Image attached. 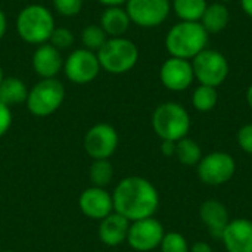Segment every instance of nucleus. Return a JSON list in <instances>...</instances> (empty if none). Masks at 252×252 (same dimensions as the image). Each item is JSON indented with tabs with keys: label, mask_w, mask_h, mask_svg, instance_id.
<instances>
[{
	"label": "nucleus",
	"mask_w": 252,
	"mask_h": 252,
	"mask_svg": "<svg viewBox=\"0 0 252 252\" xmlns=\"http://www.w3.org/2000/svg\"><path fill=\"white\" fill-rule=\"evenodd\" d=\"M199 22L208 34H219L227 28L230 22V10L227 4L221 1L211 3L207 6Z\"/></svg>",
	"instance_id": "20"
},
{
	"label": "nucleus",
	"mask_w": 252,
	"mask_h": 252,
	"mask_svg": "<svg viewBox=\"0 0 252 252\" xmlns=\"http://www.w3.org/2000/svg\"><path fill=\"white\" fill-rule=\"evenodd\" d=\"M128 229H130V221L114 211L112 214L100 220L99 239L102 244L108 247H118L127 242Z\"/></svg>",
	"instance_id": "18"
},
{
	"label": "nucleus",
	"mask_w": 252,
	"mask_h": 252,
	"mask_svg": "<svg viewBox=\"0 0 252 252\" xmlns=\"http://www.w3.org/2000/svg\"><path fill=\"white\" fill-rule=\"evenodd\" d=\"M223 252H226V251H223Z\"/></svg>",
	"instance_id": "41"
},
{
	"label": "nucleus",
	"mask_w": 252,
	"mask_h": 252,
	"mask_svg": "<svg viewBox=\"0 0 252 252\" xmlns=\"http://www.w3.org/2000/svg\"><path fill=\"white\" fill-rule=\"evenodd\" d=\"M3 78H4V75H3V69H1V65H0V84L3 81Z\"/></svg>",
	"instance_id": "38"
},
{
	"label": "nucleus",
	"mask_w": 252,
	"mask_h": 252,
	"mask_svg": "<svg viewBox=\"0 0 252 252\" xmlns=\"http://www.w3.org/2000/svg\"><path fill=\"white\" fill-rule=\"evenodd\" d=\"M103 6H123L127 3V0H97Z\"/></svg>",
	"instance_id": "36"
},
{
	"label": "nucleus",
	"mask_w": 252,
	"mask_h": 252,
	"mask_svg": "<svg viewBox=\"0 0 252 252\" xmlns=\"http://www.w3.org/2000/svg\"><path fill=\"white\" fill-rule=\"evenodd\" d=\"M241 7L250 18H252V0H241Z\"/></svg>",
	"instance_id": "35"
},
{
	"label": "nucleus",
	"mask_w": 252,
	"mask_h": 252,
	"mask_svg": "<svg viewBox=\"0 0 252 252\" xmlns=\"http://www.w3.org/2000/svg\"><path fill=\"white\" fill-rule=\"evenodd\" d=\"M65 99V87L58 78H41L27 96V108L34 117H49L55 114Z\"/></svg>",
	"instance_id": "6"
},
{
	"label": "nucleus",
	"mask_w": 252,
	"mask_h": 252,
	"mask_svg": "<svg viewBox=\"0 0 252 252\" xmlns=\"http://www.w3.org/2000/svg\"><path fill=\"white\" fill-rule=\"evenodd\" d=\"M208 41L210 34L201 22L180 21L168 30L164 44L170 56L192 61L196 55L207 49Z\"/></svg>",
	"instance_id": "2"
},
{
	"label": "nucleus",
	"mask_w": 252,
	"mask_h": 252,
	"mask_svg": "<svg viewBox=\"0 0 252 252\" xmlns=\"http://www.w3.org/2000/svg\"><path fill=\"white\" fill-rule=\"evenodd\" d=\"M221 3H224V4H227V3H230V1H233V0H220Z\"/></svg>",
	"instance_id": "39"
},
{
	"label": "nucleus",
	"mask_w": 252,
	"mask_h": 252,
	"mask_svg": "<svg viewBox=\"0 0 252 252\" xmlns=\"http://www.w3.org/2000/svg\"><path fill=\"white\" fill-rule=\"evenodd\" d=\"M3 252H15V251H3Z\"/></svg>",
	"instance_id": "40"
},
{
	"label": "nucleus",
	"mask_w": 252,
	"mask_h": 252,
	"mask_svg": "<svg viewBox=\"0 0 252 252\" xmlns=\"http://www.w3.org/2000/svg\"><path fill=\"white\" fill-rule=\"evenodd\" d=\"M236 173L235 158L223 151H214L202 157L196 165L198 179L207 186L227 185Z\"/></svg>",
	"instance_id": "8"
},
{
	"label": "nucleus",
	"mask_w": 252,
	"mask_h": 252,
	"mask_svg": "<svg viewBox=\"0 0 252 252\" xmlns=\"http://www.w3.org/2000/svg\"><path fill=\"white\" fill-rule=\"evenodd\" d=\"M226 252H252V221L250 219H232L221 233Z\"/></svg>",
	"instance_id": "15"
},
{
	"label": "nucleus",
	"mask_w": 252,
	"mask_h": 252,
	"mask_svg": "<svg viewBox=\"0 0 252 252\" xmlns=\"http://www.w3.org/2000/svg\"><path fill=\"white\" fill-rule=\"evenodd\" d=\"M114 211L130 223L154 217L159 208V193L145 177L130 176L123 179L112 193Z\"/></svg>",
	"instance_id": "1"
},
{
	"label": "nucleus",
	"mask_w": 252,
	"mask_h": 252,
	"mask_svg": "<svg viewBox=\"0 0 252 252\" xmlns=\"http://www.w3.org/2000/svg\"><path fill=\"white\" fill-rule=\"evenodd\" d=\"M161 154L164 157H174L176 155V142L171 140H161Z\"/></svg>",
	"instance_id": "32"
},
{
	"label": "nucleus",
	"mask_w": 252,
	"mask_h": 252,
	"mask_svg": "<svg viewBox=\"0 0 252 252\" xmlns=\"http://www.w3.org/2000/svg\"><path fill=\"white\" fill-rule=\"evenodd\" d=\"M126 10L131 24L142 28H155L170 16L171 0H127Z\"/></svg>",
	"instance_id": "9"
},
{
	"label": "nucleus",
	"mask_w": 252,
	"mask_h": 252,
	"mask_svg": "<svg viewBox=\"0 0 252 252\" xmlns=\"http://www.w3.org/2000/svg\"><path fill=\"white\" fill-rule=\"evenodd\" d=\"M12 126V111L9 106L0 102V137L7 133Z\"/></svg>",
	"instance_id": "31"
},
{
	"label": "nucleus",
	"mask_w": 252,
	"mask_h": 252,
	"mask_svg": "<svg viewBox=\"0 0 252 252\" xmlns=\"http://www.w3.org/2000/svg\"><path fill=\"white\" fill-rule=\"evenodd\" d=\"M100 68L109 74L121 75L131 71L139 61L136 43L127 37H109L97 50Z\"/></svg>",
	"instance_id": "5"
},
{
	"label": "nucleus",
	"mask_w": 252,
	"mask_h": 252,
	"mask_svg": "<svg viewBox=\"0 0 252 252\" xmlns=\"http://www.w3.org/2000/svg\"><path fill=\"white\" fill-rule=\"evenodd\" d=\"M49 43L62 52L65 49H69L74 44V34L66 27H55V30L49 38Z\"/></svg>",
	"instance_id": "28"
},
{
	"label": "nucleus",
	"mask_w": 252,
	"mask_h": 252,
	"mask_svg": "<svg viewBox=\"0 0 252 252\" xmlns=\"http://www.w3.org/2000/svg\"><path fill=\"white\" fill-rule=\"evenodd\" d=\"M199 219L208 229L210 235L217 239L221 238L223 230L232 220L227 207L219 199L204 201L199 207Z\"/></svg>",
	"instance_id": "17"
},
{
	"label": "nucleus",
	"mask_w": 252,
	"mask_h": 252,
	"mask_svg": "<svg viewBox=\"0 0 252 252\" xmlns=\"http://www.w3.org/2000/svg\"><path fill=\"white\" fill-rule=\"evenodd\" d=\"M109 37L106 35V32L103 31V28L99 24H90L86 25L81 30V43L83 47L87 50H92L94 53H97V50L105 44V41Z\"/></svg>",
	"instance_id": "26"
},
{
	"label": "nucleus",
	"mask_w": 252,
	"mask_h": 252,
	"mask_svg": "<svg viewBox=\"0 0 252 252\" xmlns=\"http://www.w3.org/2000/svg\"><path fill=\"white\" fill-rule=\"evenodd\" d=\"M120 143V136L117 130L106 123L94 124L89 128L84 136V149L93 159H108L111 158Z\"/></svg>",
	"instance_id": "12"
},
{
	"label": "nucleus",
	"mask_w": 252,
	"mask_h": 252,
	"mask_svg": "<svg viewBox=\"0 0 252 252\" xmlns=\"http://www.w3.org/2000/svg\"><path fill=\"white\" fill-rule=\"evenodd\" d=\"M219 103L217 87L199 84L192 93V105L198 112H210Z\"/></svg>",
	"instance_id": "24"
},
{
	"label": "nucleus",
	"mask_w": 252,
	"mask_h": 252,
	"mask_svg": "<svg viewBox=\"0 0 252 252\" xmlns=\"http://www.w3.org/2000/svg\"><path fill=\"white\" fill-rule=\"evenodd\" d=\"M159 81L170 92L188 90L195 81L192 62L188 59L170 56L162 62L159 68Z\"/></svg>",
	"instance_id": "13"
},
{
	"label": "nucleus",
	"mask_w": 252,
	"mask_h": 252,
	"mask_svg": "<svg viewBox=\"0 0 252 252\" xmlns=\"http://www.w3.org/2000/svg\"><path fill=\"white\" fill-rule=\"evenodd\" d=\"M165 235L162 223L155 217H148L130 223L127 244L137 252H149L159 248Z\"/></svg>",
	"instance_id": "11"
},
{
	"label": "nucleus",
	"mask_w": 252,
	"mask_h": 252,
	"mask_svg": "<svg viewBox=\"0 0 252 252\" xmlns=\"http://www.w3.org/2000/svg\"><path fill=\"white\" fill-rule=\"evenodd\" d=\"M238 146L248 155H252V123L244 124L236 134Z\"/></svg>",
	"instance_id": "30"
},
{
	"label": "nucleus",
	"mask_w": 252,
	"mask_h": 252,
	"mask_svg": "<svg viewBox=\"0 0 252 252\" xmlns=\"http://www.w3.org/2000/svg\"><path fill=\"white\" fill-rule=\"evenodd\" d=\"M31 65L40 78H56V75L63 69V58L61 50L53 47L50 43H44L37 46L34 50Z\"/></svg>",
	"instance_id": "16"
},
{
	"label": "nucleus",
	"mask_w": 252,
	"mask_h": 252,
	"mask_svg": "<svg viewBox=\"0 0 252 252\" xmlns=\"http://www.w3.org/2000/svg\"><path fill=\"white\" fill-rule=\"evenodd\" d=\"M90 182L96 188H106L114 179V167L109 159H93V164L89 171Z\"/></svg>",
	"instance_id": "25"
},
{
	"label": "nucleus",
	"mask_w": 252,
	"mask_h": 252,
	"mask_svg": "<svg viewBox=\"0 0 252 252\" xmlns=\"http://www.w3.org/2000/svg\"><path fill=\"white\" fill-rule=\"evenodd\" d=\"M189 252H214V251H213V248H211V245H210L208 242H205V241H198V242H195V244H192V245H190Z\"/></svg>",
	"instance_id": "33"
},
{
	"label": "nucleus",
	"mask_w": 252,
	"mask_h": 252,
	"mask_svg": "<svg viewBox=\"0 0 252 252\" xmlns=\"http://www.w3.org/2000/svg\"><path fill=\"white\" fill-rule=\"evenodd\" d=\"M195 80L199 84L220 87L230 74V65L227 58L214 49H205L196 55L192 61Z\"/></svg>",
	"instance_id": "7"
},
{
	"label": "nucleus",
	"mask_w": 252,
	"mask_h": 252,
	"mask_svg": "<svg viewBox=\"0 0 252 252\" xmlns=\"http://www.w3.org/2000/svg\"><path fill=\"white\" fill-rule=\"evenodd\" d=\"M189 248L188 239L179 232H165L159 245L161 252H189Z\"/></svg>",
	"instance_id": "27"
},
{
	"label": "nucleus",
	"mask_w": 252,
	"mask_h": 252,
	"mask_svg": "<svg viewBox=\"0 0 252 252\" xmlns=\"http://www.w3.org/2000/svg\"><path fill=\"white\" fill-rule=\"evenodd\" d=\"M177 161L186 167H196L198 162L202 159V148L199 143L190 137H183L182 140L176 142V155Z\"/></svg>",
	"instance_id": "23"
},
{
	"label": "nucleus",
	"mask_w": 252,
	"mask_h": 252,
	"mask_svg": "<svg viewBox=\"0 0 252 252\" xmlns=\"http://www.w3.org/2000/svg\"><path fill=\"white\" fill-rule=\"evenodd\" d=\"M100 69L97 53L84 47L72 50L63 61L65 77L74 84H89L94 81Z\"/></svg>",
	"instance_id": "10"
},
{
	"label": "nucleus",
	"mask_w": 252,
	"mask_h": 252,
	"mask_svg": "<svg viewBox=\"0 0 252 252\" xmlns=\"http://www.w3.org/2000/svg\"><path fill=\"white\" fill-rule=\"evenodd\" d=\"M16 32L28 44H44L55 30L53 13L43 4H28L16 16Z\"/></svg>",
	"instance_id": "3"
},
{
	"label": "nucleus",
	"mask_w": 252,
	"mask_h": 252,
	"mask_svg": "<svg viewBox=\"0 0 252 252\" xmlns=\"http://www.w3.org/2000/svg\"><path fill=\"white\" fill-rule=\"evenodd\" d=\"M207 6V0H171V10L180 21L188 22H199Z\"/></svg>",
	"instance_id": "22"
},
{
	"label": "nucleus",
	"mask_w": 252,
	"mask_h": 252,
	"mask_svg": "<svg viewBox=\"0 0 252 252\" xmlns=\"http://www.w3.org/2000/svg\"><path fill=\"white\" fill-rule=\"evenodd\" d=\"M78 207L86 217L100 221L114 213L112 195L103 188L92 186L81 192L78 198Z\"/></svg>",
	"instance_id": "14"
},
{
	"label": "nucleus",
	"mask_w": 252,
	"mask_h": 252,
	"mask_svg": "<svg viewBox=\"0 0 252 252\" xmlns=\"http://www.w3.org/2000/svg\"><path fill=\"white\" fill-rule=\"evenodd\" d=\"M190 115L177 102H164L152 114V128L161 140L179 142L190 131Z\"/></svg>",
	"instance_id": "4"
},
{
	"label": "nucleus",
	"mask_w": 252,
	"mask_h": 252,
	"mask_svg": "<svg viewBox=\"0 0 252 252\" xmlns=\"http://www.w3.org/2000/svg\"><path fill=\"white\" fill-rule=\"evenodd\" d=\"M99 25L103 28L108 37H124L131 25V21L126 7L106 6L100 15Z\"/></svg>",
	"instance_id": "19"
},
{
	"label": "nucleus",
	"mask_w": 252,
	"mask_h": 252,
	"mask_svg": "<svg viewBox=\"0 0 252 252\" xmlns=\"http://www.w3.org/2000/svg\"><path fill=\"white\" fill-rule=\"evenodd\" d=\"M53 3V9L66 18L75 16L81 12L84 0H52Z\"/></svg>",
	"instance_id": "29"
},
{
	"label": "nucleus",
	"mask_w": 252,
	"mask_h": 252,
	"mask_svg": "<svg viewBox=\"0 0 252 252\" xmlns=\"http://www.w3.org/2000/svg\"><path fill=\"white\" fill-rule=\"evenodd\" d=\"M28 87L18 77H4L0 84V102L6 106H16L27 102Z\"/></svg>",
	"instance_id": "21"
},
{
	"label": "nucleus",
	"mask_w": 252,
	"mask_h": 252,
	"mask_svg": "<svg viewBox=\"0 0 252 252\" xmlns=\"http://www.w3.org/2000/svg\"><path fill=\"white\" fill-rule=\"evenodd\" d=\"M245 99H247V103H248V106H250V108L252 109V84H250V87L247 89Z\"/></svg>",
	"instance_id": "37"
},
{
	"label": "nucleus",
	"mask_w": 252,
	"mask_h": 252,
	"mask_svg": "<svg viewBox=\"0 0 252 252\" xmlns=\"http://www.w3.org/2000/svg\"><path fill=\"white\" fill-rule=\"evenodd\" d=\"M6 30H7V19H6V15H4L3 9L0 7V40L4 37Z\"/></svg>",
	"instance_id": "34"
}]
</instances>
